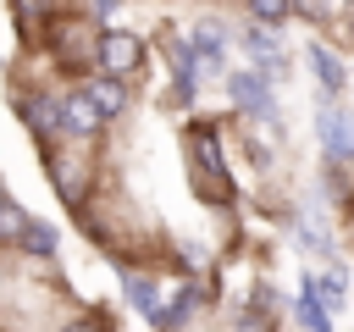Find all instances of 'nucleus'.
Wrapping results in <instances>:
<instances>
[{"instance_id": "obj_1", "label": "nucleus", "mask_w": 354, "mask_h": 332, "mask_svg": "<svg viewBox=\"0 0 354 332\" xmlns=\"http://www.w3.org/2000/svg\"><path fill=\"white\" fill-rule=\"evenodd\" d=\"M138 55H144V44H138L133 33H122V28H105V33H100V44H94V61H100L111 77L133 72V66H138Z\"/></svg>"}, {"instance_id": "obj_2", "label": "nucleus", "mask_w": 354, "mask_h": 332, "mask_svg": "<svg viewBox=\"0 0 354 332\" xmlns=\"http://www.w3.org/2000/svg\"><path fill=\"white\" fill-rule=\"evenodd\" d=\"M321 144L332 160H354V111H321Z\"/></svg>"}, {"instance_id": "obj_3", "label": "nucleus", "mask_w": 354, "mask_h": 332, "mask_svg": "<svg viewBox=\"0 0 354 332\" xmlns=\"http://www.w3.org/2000/svg\"><path fill=\"white\" fill-rule=\"evenodd\" d=\"M50 177L61 188V199H83V183H88V155L72 149V155H50Z\"/></svg>"}, {"instance_id": "obj_4", "label": "nucleus", "mask_w": 354, "mask_h": 332, "mask_svg": "<svg viewBox=\"0 0 354 332\" xmlns=\"http://www.w3.org/2000/svg\"><path fill=\"white\" fill-rule=\"evenodd\" d=\"M299 326H304V332H332V310H326V299H321L315 277H304V282H299Z\"/></svg>"}, {"instance_id": "obj_5", "label": "nucleus", "mask_w": 354, "mask_h": 332, "mask_svg": "<svg viewBox=\"0 0 354 332\" xmlns=\"http://www.w3.org/2000/svg\"><path fill=\"white\" fill-rule=\"evenodd\" d=\"M227 89H232V100H243L254 116H277V105H271V89H266L254 72H232V77H227Z\"/></svg>"}, {"instance_id": "obj_6", "label": "nucleus", "mask_w": 354, "mask_h": 332, "mask_svg": "<svg viewBox=\"0 0 354 332\" xmlns=\"http://www.w3.org/2000/svg\"><path fill=\"white\" fill-rule=\"evenodd\" d=\"M61 116H66V133H77V138H88L105 116H100V105L88 100V94H72V100H61Z\"/></svg>"}, {"instance_id": "obj_7", "label": "nucleus", "mask_w": 354, "mask_h": 332, "mask_svg": "<svg viewBox=\"0 0 354 332\" xmlns=\"http://www.w3.org/2000/svg\"><path fill=\"white\" fill-rule=\"evenodd\" d=\"M22 116H28V127H33L39 138H50V133H61V127H66L61 100H22Z\"/></svg>"}, {"instance_id": "obj_8", "label": "nucleus", "mask_w": 354, "mask_h": 332, "mask_svg": "<svg viewBox=\"0 0 354 332\" xmlns=\"http://www.w3.org/2000/svg\"><path fill=\"white\" fill-rule=\"evenodd\" d=\"M83 94L100 105V116H122V111H127V94H122V83H116V77H88V83H83Z\"/></svg>"}, {"instance_id": "obj_9", "label": "nucleus", "mask_w": 354, "mask_h": 332, "mask_svg": "<svg viewBox=\"0 0 354 332\" xmlns=\"http://www.w3.org/2000/svg\"><path fill=\"white\" fill-rule=\"evenodd\" d=\"M33 227V216L22 210V205H11V199H0V238L6 243H22V232Z\"/></svg>"}, {"instance_id": "obj_10", "label": "nucleus", "mask_w": 354, "mask_h": 332, "mask_svg": "<svg viewBox=\"0 0 354 332\" xmlns=\"http://www.w3.org/2000/svg\"><path fill=\"white\" fill-rule=\"evenodd\" d=\"M188 44H194V50H199V55H205L210 66H221V50H227V33L205 22V28H194V39H188Z\"/></svg>"}, {"instance_id": "obj_11", "label": "nucleus", "mask_w": 354, "mask_h": 332, "mask_svg": "<svg viewBox=\"0 0 354 332\" xmlns=\"http://www.w3.org/2000/svg\"><path fill=\"white\" fill-rule=\"evenodd\" d=\"M194 166H199V172L227 177V172H221V149H216V138H210V133H194Z\"/></svg>"}, {"instance_id": "obj_12", "label": "nucleus", "mask_w": 354, "mask_h": 332, "mask_svg": "<svg viewBox=\"0 0 354 332\" xmlns=\"http://www.w3.org/2000/svg\"><path fill=\"white\" fill-rule=\"evenodd\" d=\"M55 243H61V238H55L50 221H33V227L22 232V249H28V255H55Z\"/></svg>"}, {"instance_id": "obj_13", "label": "nucleus", "mask_w": 354, "mask_h": 332, "mask_svg": "<svg viewBox=\"0 0 354 332\" xmlns=\"http://www.w3.org/2000/svg\"><path fill=\"white\" fill-rule=\"evenodd\" d=\"M127 293H133V304H138V310H144V315H149L155 326H166V310L155 304V288H149L144 277H133V282H127Z\"/></svg>"}, {"instance_id": "obj_14", "label": "nucleus", "mask_w": 354, "mask_h": 332, "mask_svg": "<svg viewBox=\"0 0 354 332\" xmlns=\"http://www.w3.org/2000/svg\"><path fill=\"white\" fill-rule=\"evenodd\" d=\"M310 66H315V77H321V83H326L332 94L343 89V66L332 61V50H310Z\"/></svg>"}, {"instance_id": "obj_15", "label": "nucleus", "mask_w": 354, "mask_h": 332, "mask_svg": "<svg viewBox=\"0 0 354 332\" xmlns=\"http://www.w3.org/2000/svg\"><path fill=\"white\" fill-rule=\"evenodd\" d=\"M243 44H249V55H254V61H266V55H277V39H271V33L260 28V22H254V28L243 33Z\"/></svg>"}, {"instance_id": "obj_16", "label": "nucleus", "mask_w": 354, "mask_h": 332, "mask_svg": "<svg viewBox=\"0 0 354 332\" xmlns=\"http://www.w3.org/2000/svg\"><path fill=\"white\" fill-rule=\"evenodd\" d=\"M249 11H254V22H282L288 0H249Z\"/></svg>"}, {"instance_id": "obj_17", "label": "nucleus", "mask_w": 354, "mask_h": 332, "mask_svg": "<svg viewBox=\"0 0 354 332\" xmlns=\"http://www.w3.org/2000/svg\"><path fill=\"white\" fill-rule=\"evenodd\" d=\"M315 288H321L326 310H337V304H343V277H337V271H332V277H315Z\"/></svg>"}, {"instance_id": "obj_18", "label": "nucleus", "mask_w": 354, "mask_h": 332, "mask_svg": "<svg viewBox=\"0 0 354 332\" xmlns=\"http://www.w3.org/2000/svg\"><path fill=\"white\" fill-rule=\"evenodd\" d=\"M11 6H17V17H22V22H44L55 0H11Z\"/></svg>"}, {"instance_id": "obj_19", "label": "nucleus", "mask_w": 354, "mask_h": 332, "mask_svg": "<svg viewBox=\"0 0 354 332\" xmlns=\"http://www.w3.org/2000/svg\"><path fill=\"white\" fill-rule=\"evenodd\" d=\"M194 304H199V293H194V288H183V293L171 299V310H166V321H188V310H194Z\"/></svg>"}, {"instance_id": "obj_20", "label": "nucleus", "mask_w": 354, "mask_h": 332, "mask_svg": "<svg viewBox=\"0 0 354 332\" xmlns=\"http://www.w3.org/2000/svg\"><path fill=\"white\" fill-rule=\"evenodd\" d=\"M238 332H271V326H260V315H243V321H238Z\"/></svg>"}, {"instance_id": "obj_21", "label": "nucleus", "mask_w": 354, "mask_h": 332, "mask_svg": "<svg viewBox=\"0 0 354 332\" xmlns=\"http://www.w3.org/2000/svg\"><path fill=\"white\" fill-rule=\"evenodd\" d=\"M61 332H100L94 321H72V326H61Z\"/></svg>"}, {"instance_id": "obj_22", "label": "nucleus", "mask_w": 354, "mask_h": 332, "mask_svg": "<svg viewBox=\"0 0 354 332\" xmlns=\"http://www.w3.org/2000/svg\"><path fill=\"white\" fill-rule=\"evenodd\" d=\"M0 194H6V188H0Z\"/></svg>"}]
</instances>
